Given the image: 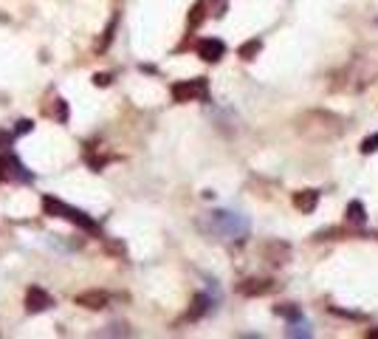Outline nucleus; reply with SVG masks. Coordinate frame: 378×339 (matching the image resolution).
Listing matches in <instances>:
<instances>
[{"label": "nucleus", "mask_w": 378, "mask_h": 339, "mask_svg": "<svg viewBox=\"0 0 378 339\" xmlns=\"http://www.w3.org/2000/svg\"><path fill=\"white\" fill-rule=\"evenodd\" d=\"M296 127L302 136H308V139L328 142V139H336V136L345 130V122H341L336 113H328V111H311V113L299 116Z\"/></svg>", "instance_id": "f257e3e1"}, {"label": "nucleus", "mask_w": 378, "mask_h": 339, "mask_svg": "<svg viewBox=\"0 0 378 339\" xmlns=\"http://www.w3.org/2000/svg\"><path fill=\"white\" fill-rule=\"evenodd\" d=\"M375 68H370V62L364 59V57H359V59H353L345 71H341L339 77H336V82H333V88L336 91H361V88H367L370 82H375Z\"/></svg>", "instance_id": "f03ea898"}, {"label": "nucleus", "mask_w": 378, "mask_h": 339, "mask_svg": "<svg viewBox=\"0 0 378 339\" xmlns=\"http://www.w3.org/2000/svg\"><path fill=\"white\" fill-rule=\"evenodd\" d=\"M43 210L48 215H54V218H65V221H71V223H77V226H82L88 232H96V221L91 215H85L77 207H68V203H62L57 198H43Z\"/></svg>", "instance_id": "7ed1b4c3"}, {"label": "nucleus", "mask_w": 378, "mask_h": 339, "mask_svg": "<svg viewBox=\"0 0 378 339\" xmlns=\"http://www.w3.org/2000/svg\"><path fill=\"white\" fill-rule=\"evenodd\" d=\"M209 96V85H206L203 77L198 80H187V82H176L173 85V99L176 102H200Z\"/></svg>", "instance_id": "20e7f679"}, {"label": "nucleus", "mask_w": 378, "mask_h": 339, "mask_svg": "<svg viewBox=\"0 0 378 339\" xmlns=\"http://www.w3.org/2000/svg\"><path fill=\"white\" fill-rule=\"evenodd\" d=\"M26 305H28L31 314H37V311H48L51 305H54V300H51V294H46L40 286H31L28 294H26Z\"/></svg>", "instance_id": "39448f33"}, {"label": "nucleus", "mask_w": 378, "mask_h": 339, "mask_svg": "<svg viewBox=\"0 0 378 339\" xmlns=\"http://www.w3.org/2000/svg\"><path fill=\"white\" fill-rule=\"evenodd\" d=\"M237 291L243 297H263L268 291H274V280H260V277H249L237 286Z\"/></svg>", "instance_id": "423d86ee"}, {"label": "nucleus", "mask_w": 378, "mask_h": 339, "mask_svg": "<svg viewBox=\"0 0 378 339\" xmlns=\"http://www.w3.org/2000/svg\"><path fill=\"white\" fill-rule=\"evenodd\" d=\"M223 54H226V46H223L220 40H212V37H209V40H200V43H198V57L206 59V62H218Z\"/></svg>", "instance_id": "0eeeda50"}, {"label": "nucleus", "mask_w": 378, "mask_h": 339, "mask_svg": "<svg viewBox=\"0 0 378 339\" xmlns=\"http://www.w3.org/2000/svg\"><path fill=\"white\" fill-rule=\"evenodd\" d=\"M77 302L82 305V309L99 311V309H105V305L111 302V294H108V291H85V294L77 297Z\"/></svg>", "instance_id": "6e6552de"}, {"label": "nucleus", "mask_w": 378, "mask_h": 339, "mask_svg": "<svg viewBox=\"0 0 378 339\" xmlns=\"http://www.w3.org/2000/svg\"><path fill=\"white\" fill-rule=\"evenodd\" d=\"M0 176H12V178H17V181H31V176L26 173V167L15 158V156H6L3 161H0Z\"/></svg>", "instance_id": "1a4fd4ad"}, {"label": "nucleus", "mask_w": 378, "mask_h": 339, "mask_svg": "<svg viewBox=\"0 0 378 339\" xmlns=\"http://www.w3.org/2000/svg\"><path fill=\"white\" fill-rule=\"evenodd\" d=\"M316 203H319V192L316 190H302V192L294 195V207L299 212H314Z\"/></svg>", "instance_id": "9d476101"}, {"label": "nucleus", "mask_w": 378, "mask_h": 339, "mask_svg": "<svg viewBox=\"0 0 378 339\" xmlns=\"http://www.w3.org/2000/svg\"><path fill=\"white\" fill-rule=\"evenodd\" d=\"M265 257H268L271 263H285V260H288V246H285V244H271V246L265 249Z\"/></svg>", "instance_id": "9b49d317"}, {"label": "nucleus", "mask_w": 378, "mask_h": 339, "mask_svg": "<svg viewBox=\"0 0 378 339\" xmlns=\"http://www.w3.org/2000/svg\"><path fill=\"white\" fill-rule=\"evenodd\" d=\"M260 48H263L260 40H249V43L240 46V57H243V59H254V57L260 54Z\"/></svg>", "instance_id": "f8f14e48"}, {"label": "nucleus", "mask_w": 378, "mask_h": 339, "mask_svg": "<svg viewBox=\"0 0 378 339\" xmlns=\"http://www.w3.org/2000/svg\"><path fill=\"white\" fill-rule=\"evenodd\" d=\"M348 221L350 223H364V207H361L359 201H353L350 207H348Z\"/></svg>", "instance_id": "ddd939ff"}, {"label": "nucleus", "mask_w": 378, "mask_h": 339, "mask_svg": "<svg viewBox=\"0 0 378 339\" xmlns=\"http://www.w3.org/2000/svg\"><path fill=\"white\" fill-rule=\"evenodd\" d=\"M206 302H209V300H206L203 294H198V297H195V311L189 314V320H198V317L206 311Z\"/></svg>", "instance_id": "4468645a"}, {"label": "nucleus", "mask_w": 378, "mask_h": 339, "mask_svg": "<svg viewBox=\"0 0 378 339\" xmlns=\"http://www.w3.org/2000/svg\"><path fill=\"white\" fill-rule=\"evenodd\" d=\"M375 150H378V133L361 142V153H364V156H367V153H375Z\"/></svg>", "instance_id": "2eb2a0df"}, {"label": "nucleus", "mask_w": 378, "mask_h": 339, "mask_svg": "<svg viewBox=\"0 0 378 339\" xmlns=\"http://www.w3.org/2000/svg\"><path fill=\"white\" fill-rule=\"evenodd\" d=\"M108 82H111L108 74H99V77H96V85H108Z\"/></svg>", "instance_id": "dca6fc26"}, {"label": "nucleus", "mask_w": 378, "mask_h": 339, "mask_svg": "<svg viewBox=\"0 0 378 339\" xmlns=\"http://www.w3.org/2000/svg\"><path fill=\"white\" fill-rule=\"evenodd\" d=\"M31 130V122H20V127H17V133H28Z\"/></svg>", "instance_id": "f3484780"}, {"label": "nucleus", "mask_w": 378, "mask_h": 339, "mask_svg": "<svg viewBox=\"0 0 378 339\" xmlns=\"http://www.w3.org/2000/svg\"><path fill=\"white\" fill-rule=\"evenodd\" d=\"M367 336H370V339H378V331H367Z\"/></svg>", "instance_id": "a211bd4d"}]
</instances>
